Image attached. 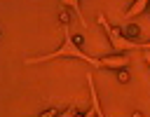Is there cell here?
<instances>
[{
	"label": "cell",
	"mask_w": 150,
	"mask_h": 117,
	"mask_svg": "<svg viewBox=\"0 0 150 117\" xmlns=\"http://www.w3.org/2000/svg\"><path fill=\"white\" fill-rule=\"evenodd\" d=\"M61 56H68V58L84 61V63H89V66H94V68H103V66H101V58H96V56H89V54H84V51L77 47V42L70 37V30H68V28H63V44H61L56 51H52V54H42V56H28L23 63H26V66H33V63L54 61V58H61Z\"/></svg>",
	"instance_id": "6da1fadb"
},
{
	"label": "cell",
	"mask_w": 150,
	"mask_h": 117,
	"mask_svg": "<svg viewBox=\"0 0 150 117\" xmlns=\"http://www.w3.org/2000/svg\"><path fill=\"white\" fill-rule=\"evenodd\" d=\"M96 19H98V23H101L103 33H105V35H108V40H110V47H115V49H117V54H124L127 49L136 47V42H129L120 28H115V26H110V23L105 21V16H103V14H98Z\"/></svg>",
	"instance_id": "7a4b0ae2"
},
{
	"label": "cell",
	"mask_w": 150,
	"mask_h": 117,
	"mask_svg": "<svg viewBox=\"0 0 150 117\" xmlns=\"http://www.w3.org/2000/svg\"><path fill=\"white\" fill-rule=\"evenodd\" d=\"M101 66L103 68H112V70H124L129 66V56L127 54H110V56L101 58Z\"/></svg>",
	"instance_id": "3957f363"
},
{
	"label": "cell",
	"mask_w": 150,
	"mask_h": 117,
	"mask_svg": "<svg viewBox=\"0 0 150 117\" xmlns=\"http://www.w3.org/2000/svg\"><path fill=\"white\" fill-rule=\"evenodd\" d=\"M87 84H89V96H91V110L96 117H105L103 110H101V101H98V94H96V84H94V77L87 75Z\"/></svg>",
	"instance_id": "277c9868"
},
{
	"label": "cell",
	"mask_w": 150,
	"mask_h": 117,
	"mask_svg": "<svg viewBox=\"0 0 150 117\" xmlns=\"http://www.w3.org/2000/svg\"><path fill=\"white\" fill-rule=\"evenodd\" d=\"M150 7V0H136L127 12H124V19H134V16H138V14H143L145 9Z\"/></svg>",
	"instance_id": "5b68a950"
},
{
	"label": "cell",
	"mask_w": 150,
	"mask_h": 117,
	"mask_svg": "<svg viewBox=\"0 0 150 117\" xmlns=\"http://www.w3.org/2000/svg\"><path fill=\"white\" fill-rule=\"evenodd\" d=\"M61 5H63V7H70V9L77 14L80 23H82V26H87V23H84V16H82V9H80V0H66V2H61Z\"/></svg>",
	"instance_id": "8992f818"
},
{
	"label": "cell",
	"mask_w": 150,
	"mask_h": 117,
	"mask_svg": "<svg viewBox=\"0 0 150 117\" xmlns=\"http://www.w3.org/2000/svg\"><path fill=\"white\" fill-rule=\"evenodd\" d=\"M138 33H141V28H138V26H127V28H124V37H127L129 42H131V40H136V37H138Z\"/></svg>",
	"instance_id": "52a82bcc"
},
{
	"label": "cell",
	"mask_w": 150,
	"mask_h": 117,
	"mask_svg": "<svg viewBox=\"0 0 150 117\" xmlns=\"http://www.w3.org/2000/svg\"><path fill=\"white\" fill-rule=\"evenodd\" d=\"M77 115H80V112H77V108H75V105H70V108H66L59 117H77Z\"/></svg>",
	"instance_id": "ba28073f"
},
{
	"label": "cell",
	"mask_w": 150,
	"mask_h": 117,
	"mask_svg": "<svg viewBox=\"0 0 150 117\" xmlns=\"http://www.w3.org/2000/svg\"><path fill=\"white\" fill-rule=\"evenodd\" d=\"M59 115H61V112H59L56 108H47L45 112H40V117H59Z\"/></svg>",
	"instance_id": "9c48e42d"
},
{
	"label": "cell",
	"mask_w": 150,
	"mask_h": 117,
	"mask_svg": "<svg viewBox=\"0 0 150 117\" xmlns=\"http://www.w3.org/2000/svg\"><path fill=\"white\" fill-rule=\"evenodd\" d=\"M59 9H61V12H59V19H61V23H63V28H66V23H68V12L63 9V5H61Z\"/></svg>",
	"instance_id": "30bf717a"
},
{
	"label": "cell",
	"mask_w": 150,
	"mask_h": 117,
	"mask_svg": "<svg viewBox=\"0 0 150 117\" xmlns=\"http://www.w3.org/2000/svg\"><path fill=\"white\" fill-rule=\"evenodd\" d=\"M134 49H143V51H150V42H141V44H136Z\"/></svg>",
	"instance_id": "8fae6325"
},
{
	"label": "cell",
	"mask_w": 150,
	"mask_h": 117,
	"mask_svg": "<svg viewBox=\"0 0 150 117\" xmlns=\"http://www.w3.org/2000/svg\"><path fill=\"white\" fill-rule=\"evenodd\" d=\"M117 77H120V82H127V80H129V73H127V70H120Z\"/></svg>",
	"instance_id": "7c38bea8"
},
{
	"label": "cell",
	"mask_w": 150,
	"mask_h": 117,
	"mask_svg": "<svg viewBox=\"0 0 150 117\" xmlns=\"http://www.w3.org/2000/svg\"><path fill=\"white\" fill-rule=\"evenodd\" d=\"M143 56H145V63L150 66V51H143Z\"/></svg>",
	"instance_id": "4fadbf2b"
}]
</instances>
